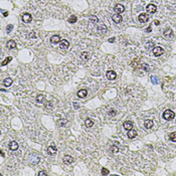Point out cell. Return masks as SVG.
<instances>
[{"label":"cell","mask_w":176,"mask_h":176,"mask_svg":"<svg viewBox=\"0 0 176 176\" xmlns=\"http://www.w3.org/2000/svg\"><path fill=\"white\" fill-rule=\"evenodd\" d=\"M12 28H13V25H12V24H9V25L6 27V30H7V32H10L11 30H12Z\"/></svg>","instance_id":"cell-37"},{"label":"cell","mask_w":176,"mask_h":176,"mask_svg":"<svg viewBox=\"0 0 176 176\" xmlns=\"http://www.w3.org/2000/svg\"><path fill=\"white\" fill-rule=\"evenodd\" d=\"M66 123H67V121L65 120V119H64V120H59V122H58V124H59V126H60V127H62V126H65L66 125Z\"/></svg>","instance_id":"cell-32"},{"label":"cell","mask_w":176,"mask_h":176,"mask_svg":"<svg viewBox=\"0 0 176 176\" xmlns=\"http://www.w3.org/2000/svg\"><path fill=\"white\" fill-rule=\"evenodd\" d=\"M77 20H78V18H77V16H75V15H72L71 17L69 18V22H70V23H76Z\"/></svg>","instance_id":"cell-30"},{"label":"cell","mask_w":176,"mask_h":176,"mask_svg":"<svg viewBox=\"0 0 176 176\" xmlns=\"http://www.w3.org/2000/svg\"><path fill=\"white\" fill-rule=\"evenodd\" d=\"M97 30L100 33H106L107 32V26L105 24H103V23H100L97 26Z\"/></svg>","instance_id":"cell-7"},{"label":"cell","mask_w":176,"mask_h":176,"mask_svg":"<svg viewBox=\"0 0 176 176\" xmlns=\"http://www.w3.org/2000/svg\"><path fill=\"white\" fill-rule=\"evenodd\" d=\"M1 157H4V152L1 150Z\"/></svg>","instance_id":"cell-45"},{"label":"cell","mask_w":176,"mask_h":176,"mask_svg":"<svg viewBox=\"0 0 176 176\" xmlns=\"http://www.w3.org/2000/svg\"><path fill=\"white\" fill-rule=\"evenodd\" d=\"M40 161V158H39L38 156H36V155H32L31 156V158H30V163L32 164V165H36V164Z\"/></svg>","instance_id":"cell-9"},{"label":"cell","mask_w":176,"mask_h":176,"mask_svg":"<svg viewBox=\"0 0 176 176\" xmlns=\"http://www.w3.org/2000/svg\"><path fill=\"white\" fill-rule=\"evenodd\" d=\"M142 67H143V69H144L145 71H148V70L150 69V67L148 66V65H147V64H144V65H142Z\"/></svg>","instance_id":"cell-38"},{"label":"cell","mask_w":176,"mask_h":176,"mask_svg":"<svg viewBox=\"0 0 176 176\" xmlns=\"http://www.w3.org/2000/svg\"><path fill=\"white\" fill-rule=\"evenodd\" d=\"M114 9H115V11L117 13H122V12H124V11H125V7L123 6L122 4H117Z\"/></svg>","instance_id":"cell-14"},{"label":"cell","mask_w":176,"mask_h":176,"mask_svg":"<svg viewBox=\"0 0 176 176\" xmlns=\"http://www.w3.org/2000/svg\"><path fill=\"white\" fill-rule=\"evenodd\" d=\"M144 125H145V128L146 129H151L153 127V121L152 120H146L145 123H144Z\"/></svg>","instance_id":"cell-23"},{"label":"cell","mask_w":176,"mask_h":176,"mask_svg":"<svg viewBox=\"0 0 176 176\" xmlns=\"http://www.w3.org/2000/svg\"><path fill=\"white\" fill-rule=\"evenodd\" d=\"M145 47H146L147 49H152V48H154V41H152V40L147 41V42L145 43Z\"/></svg>","instance_id":"cell-21"},{"label":"cell","mask_w":176,"mask_h":176,"mask_svg":"<svg viewBox=\"0 0 176 176\" xmlns=\"http://www.w3.org/2000/svg\"><path fill=\"white\" fill-rule=\"evenodd\" d=\"M151 82L153 85H157L158 84V78L155 76H151Z\"/></svg>","instance_id":"cell-35"},{"label":"cell","mask_w":176,"mask_h":176,"mask_svg":"<svg viewBox=\"0 0 176 176\" xmlns=\"http://www.w3.org/2000/svg\"><path fill=\"white\" fill-rule=\"evenodd\" d=\"M87 95H88V91L87 90H79L78 92V98L84 99V98L87 97Z\"/></svg>","instance_id":"cell-11"},{"label":"cell","mask_w":176,"mask_h":176,"mask_svg":"<svg viewBox=\"0 0 176 176\" xmlns=\"http://www.w3.org/2000/svg\"><path fill=\"white\" fill-rule=\"evenodd\" d=\"M117 78V73L114 71H109L107 72V78L110 79V81H114V79Z\"/></svg>","instance_id":"cell-5"},{"label":"cell","mask_w":176,"mask_h":176,"mask_svg":"<svg viewBox=\"0 0 176 176\" xmlns=\"http://www.w3.org/2000/svg\"><path fill=\"white\" fill-rule=\"evenodd\" d=\"M11 60H12V58H11V56H8V58H6V59H5L2 61V65H2V66L6 65L7 64H9V62H10Z\"/></svg>","instance_id":"cell-26"},{"label":"cell","mask_w":176,"mask_h":176,"mask_svg":"<svg viewBox=\"0 0 176 176\" xmlns=\"http://www.w3.org/2000/svg\"><path fill=\"white\" fill-rule=\"evenodd\" d=\"M108 115L110 117H115L117 115V111L115 109H111V110H109V112H108Z\"/></svg>","instance_id":"cell-27"},{"label":"cell","mask_w":176,"mask_h":176,"mask_svg":"<svg viewBox=\"0 0 176 176\" xmlns=\"http://www.w3.org/2000/svg\"><path fill=\"white\" fill-rule=\"evenodd\" d=\"M44 107L45 109H52V102H44Z\"/></svg>","instance_id":"cell-33"},{"label":"cell","mask_w":176,"mask_h":176,"mask_svg":"<svg viewBox=\"0 0 176 176\" xmlns=\"http://www.w3.org/2000/svg\"><path fill=\"white\" fill-rule=\"evenodd\" d=\"M73 108H75L76 110H78V109H79V105L77 103V102H75V103H73Z\"/></svg>","instance_id":"cell-39"},{"label":"cell","mask_w":176,"mask_h":176,"mask_svg":"<svg viewBox=\"0 0 176 176\" xmlns=\"http://www.w3.org/2000/svg\"><path fill=\"white\" fill-rule=\"evenodd\" d=\"M7 47L8 48H10V49H13V48H16V43H15V41L14 40H9L8 42H7Z\"/></svg>","instance_id":"cell-22"},{"label":"cell","mask_w":176,"mask_h":176,"mask_svg":"<svg viewBox=\"0 0 176 176\" xmlns=\"http://www.w3.org/2000/svg\"><path fill=\"white\" fill-rule=\"evenodd\" d=\"M113 20H114V22H116V23H120V22L122 21V16L120 15V13H117V14H114L112 16Z\"/></svg>","instance_id":"cell-12"},{"label":"cell","mask_w":176,"mask_h":176,"mask_svg":"<svg viewBox=\"0 0 176 176\" xmlns=\"http://www.w3.org/2000/svg\"><path fill=\"white\" fill-rule=\"evenodd\" d=\"M115 39H116L115 37H111V38H109V42H111V43H112V42H114V41H115Z\"/></svg>","instance_id":"cell-41"},{"label":"cell","mask_w":176,"mask_h":176,"mask_svg":"<svg viewBox=\"0 0 176 176\" xmlns=\"http://www.w3.org/2000/svg\"><path fill=\"white\" fill-rule=\"evenodd\" d=\"M73 161H75V159H73L72 156H69V155H65L64 157V162L65 164H72Z\"/></svg>","instance_id":"cell-15"},{"label":"cell","mask_w":176,"mask_h":176,"mask_svg":"<svg viewBox=\"0 0 176 176\" xmlns=\"http://www.w3.org/2000/svg\"><path fill=\"white\" fill-rule=\"evenodd\" d=\"M38 175H39V176H40V175H44V176H45V175H47V173L45 172V171H40V172L38 173Z\"/></svg>","instance_id":"cell-40"},{"label":"cell","mask_w":176,"mask_h":176,"mask_svg":"<svg viewBox=\"0 0 176 176\" xmlns=\"http://www.w3.org/2000/svg\"><path fill=\"white\" fill-rule=\"evenodd\" d=\"M81 58H82L83 59H85V60H88V59H89V53H88L87 52H83L81 53Z\"/></svg>","instance_id":"cell-28"},{"label":"cell","mask_w":176,"mask_h":176,"mask_svg":"<svg viewBox=\"0 0 176 176\" xmlns=\"http://www.w3.org/2000/svg\"><path fill=\"white\" fill-rule=\"evenodd\" d=\"M50 42L53 43V44H56V43L60 42V37H59V35H53V36H52V38H50Z\"/></svg>","instance_id":"cell-17"},{"label":"cell","mask_w":176,"mask_h":176,"mask_svg":"<svg viewBox=\"0 0 176 176\" xmlns=\"http://www.w3.org/2000/svg\"><path fill=\"white\" fill-rule=\"evenodd\" d=\"M149 20V16H148V14L147 13H141L140 15H139V21L140 22H147Z\"/></svg>","instance_id":"cell-6"},{"label":"cell","mask_w":176,"mask_h":176,"mask_svg":"<svg viewBox=\"0 0 176 176\" xmlns=\"http://www.w3.org/2000/svg\"><path fill=\"white\" fill-rule=\"evenodd\" d=\"M136 136H137V132L135 131V130H129L128 131V137L130 138V139H134Z\"/></svg>","instance_id":"cell-19"},{"label":"cell","mask_w":176,"mask_h":176,"mask_svg":"<svg viewBox=\"0 0 176 176\" xmlns=\"http://www.w3.org/2000/svg\"><path fill=\"white\" fill-rule=\"evenodd\" d=\"M85 124H86V126L88 127V128H91L94 125V121L92 120V119H90V118H88L87 120H86V122H85Z\"/></svg>","instance_id":"cell-25"},{"label":"cell","mask_w":176,"mask_h":176,"mask_svg":"<svg viewBox=\"0 0 176 176\" xmlns=\"http://www.w3.org/2000/svg\"><path fill=\"white\" fill-rule=\"evenodd\" d=\"M56 152H58V149H56L55 146H48L47 147V154L48 155H54Z\"/></svg>","instance_id":"cell-8"},{"label":"cell","mask_w":176,"mask_h":176,"mask_svg":"<svg viewBox=\"0 0 176 176\" xmlns=\"http://www.w3.org/2000/svg\"><path fill=\"white\" fill-rule=\"evenodd\" d=\"M123 127L125 130H127V131H129V130H131L132 127H133V123L131 121H126L124 124H123Z\"/></svg>","instance_id":"cell-10"},{"label":"cell","mask_w":176,"mask_h":176,"mask_svg":"<svg viewBox=\"0 0 176 176\" xmlns=\"http://www.w3.org/2000/svg\"><path fill=\"white\" fill-rule=\"evenodd\" d=\"M111 149H112L113 153H115V154H116V153H118V152H119V150H120V149L118 148V146H117V145H112Z\"/></svg>","instance_id":"cell-34"},{"label":"cell","mask_w":176,"mask_h":176,"mask_svg":"<svg viewBox=\"0 0 176 176\" xmlns=\"http://www.w3.org/2000/svg\"><path fill=\"white\" fill-rule=\"evenodd\" d=\"M32 20V17H31V14L29 13H23L22 14V21L25 22V23H29Z\"/></svg>","instance_id":"cell-4"},{"label":"cell","mask_w":176,"mask_h":176,"mask_svg":"<svg viewBox=\"0 0 176 176\" xmlns=\"http://www.w3.org/2000/svg\"><path fill=\"white\" fill-rule=\"evenodd\" d=\"M90 21L92 22V23H97L98 22V17L97 16H95V15H92V16H90Z\"/></svg>","instance_id":"cell-29"},{"label":"cell","mask_w":176,"mask_h":176,"mask_svg":"<svg viewBox=\"0 0 176 176\" xmlns=\"http://www.w3.org/2000/svg\"><path fill=\"white\" fill-rule=\"evenodd\" d=\"M44 101H45V97L43 95H38L36 97V102H37V103H44Z\"/></svg>","instance_id":"cell-24"},{"label":"cell","mask_w":176,"mask_h":176,"mask_svg":"<svg viewBox=\"0 0 176 176\" xmlns=\"http://www.w3.org/2000/svg\"><path fill=\"white\" fill-rule=\"evenodd\" d=\"M102 174H103V175H109L110 172H109V170H108V169L103 168V169H102Z\"/></svg>","instance_id":"cell-36"},{"label":"cell","mask_w":176,"mask_h":176,"mask_svg":"<svg viewBox=\"0 0 176 176\" xmlns=\"http://www.w3.org/2000/svg\"><path fill=\"white\" fill-rule=\"evenodd\" d=\"M172 29L171 28H166L165 30H164V32H163V35L165 36L166 38H168V37H170V36H172Z\"/></svg>","instance_id":"cell-18"},{"label":"cell","mask_w":176,"mask_h":176,"mask_svg":"<svg viewBox=\"0 0 176 176\" xmlns=\"http://www.w3.org/2000/svg\"><path fill=\"white\" fill-rule=\"evenodd\" d=\"M12 83H13V81H12V78H5L3 81L4 86H6V87H10L11 85H12Z\"/></svg>","instance_id":"cell-20"},{"label":"cell","mask_w":176,"mask_h":176,"mask_svg":"<svg viewBox=\"0 0 176 176\" xmlns=\"http://www.w3.org/2000/svg\"><path fill=\"white\" fill-rule=\"evenodd\" d=\"M9 149L12 150V151L17 150V149H18V143H17V142H15V141L10 142V144H9Z\"/></svg>","instance_id":"cell-13"},{"label":"cell","mask_w":176,"mask_h":176,"mask_svg":"<svg viewBox=\"0 0 176 176\" xmlns=\"http://www.w3.org/2000/svg\"><path fill=\"white\" fill-rule=\"evenodd\" d=\"M152 52H153V54H154L155 56H160L161 54H163L164 49H163L161 46H156V47L153 48Z\"/></svg>","instance_id":"cell-2"},{"label":"cell","mask_w":176,"mask_h":176,"mask_svg":"<svg viewBox=\"0 0 176 176\" xmlns=\"http://www.w3.org/2000/svg\"><path fill=\"white\" fill-rule=\"evenodd\" d=\"M3 16H8V11H4V12H3Z\"/></svg>","instance_id":"cell-42"},{"label":"cell","mask_w":176,"mask_h":176,"mask_svg":"<svg viewBox=\"0 0 176 176\" xmlns=\"http://www.w3.org/2000/svg\"><path fill=\"white\" fill-rule=\"evenodd\" d=\"M151 29H152V28H151V26H149V27L146 29V31H147V32H150V31H151Z\"/></svg>","instance_id":"cell-44"},{"label":"cell","mask_w":176,"mask_h":176,"mask_svg":"<svg viewBox=\"0 0 176 176\" xmlns=\"http://www.w3.org/2000/svg\"><path fill=\"white\" fill-rule=\"evenodd\" d=\"M154 23H155V25H159V24H160V22H159V20H155Z\"/></svg>","instance_id":"cell-43"},{"label":"cell","mask_w":176,"mask_h":176,"mask_svg":"<svg viewBox=\"0 0 176 176\" xmlns=\"http://www.w3.org/2000/svg\"><path fill=\"white\" fill-rule=\"evenodd\" d=\"M169 139L172 142H176V132H173L169 135Z\"/></svg>","instance_id":"cell-31"},{"label":"cell","mask_w":176,"mask_h":176,"mask_svg":"<svg viewBox=\"0 0 176 176\" xmlns=\"http://www.w3.org/2000/svg\"><path fill=\"white\" fill-rule=\"evenodd\" d=\"M69 45H70V42L67 41V40H65V39H64V40H60V43H59L60 48L65 49V48L69 47Z\"/></svg>","instance_id":"cell-16"},{"label":"cell","mask_w":176,"mask_h":176,"mask_svg":"<svg viewBox=\"0 0 176 176\" xmlns=\"http://www.w3.org/2000/svg\"><path fill=\"white\" fill-rule=\"evenodd\" d=\"M175 117V113L171 110H166L165 112L163 113V118L165 119V120L169 121V120H172V119H174Z\"/></svg>","instance_id":"cell-1"},{"label":"cell","mask_w":176,"mask_h":176,"mask_svg":"<svg viewBox=\"0 0 176 176\" xmlns=\"http://www.w3.org/2000/svg\"><path fill=\"white\" fill-rule=\"evenodd\" d=\"M146 10H147V12H148V13L153 14V13H155L157 11V7H156V5H154V4H148V5H147V7H146Z\"/></svg>","instance_id":"cell-3"}]
</instances>
